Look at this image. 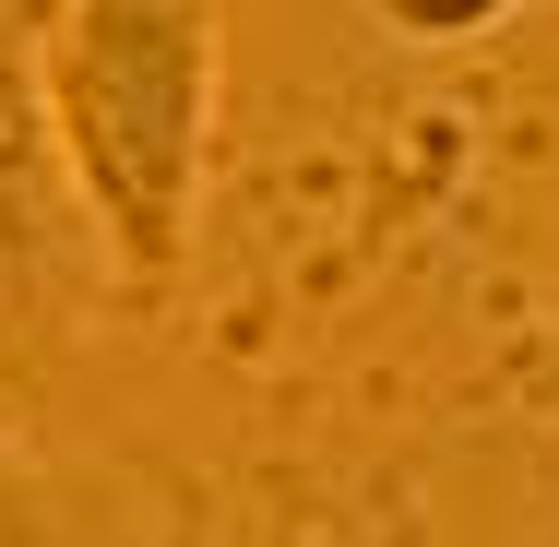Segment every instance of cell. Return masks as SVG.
<instances>
[{"label":"cell","instance_id":"6da1fadb","mask_svg":"<svg viewBox=\"0 0 559 547\" xmlns=\"http://www.w3.org/2000/svg\"><path fill=\"white\" fill-rule=\"evenodd\" d=\"M36 108L72 215L131 298H167L203 250L226 119V0H60L36 36Z\"/></svg>","mask_w":559,"mask_h":547},{"label":"cell","instance_id":"7a4b0ae2","mask_svg":"<svg viewBox=\"0 0 559 547\" xmlns=\"http://www.w3.org/2000/svg\"><path fill=\"white\" fill-rule=\"evenodd\" d=\"M512 12H536V0H369V24H381L393 48H476V36H500Z\"/></svg>","mask_w":559,"mask_h":547},{"label":"cell","instance_id":"3957f363","mask_svg":"<svg viewBox=\"0 0 559 547\" xmlns=\"http://www.w3.org/2000/svg\"><path fill=\"white\" fill-rule=\"evenodd\" d=\"M524 381H536V405H548V429H559V310L536 322V345H524Z\"/></svg>","mask_w":559,"mask_h":547},{"label":"cell","instance_id":"277c9868","mask_svg":"<svg viewBox=\"0 0 559 547\" xmlns=\"http://www.w3.org/2000/svg\"><path fill=\"white\" fill-rule=\"evenodd\" d=\"M24 524H36V500H24V476L0 464V536H24Z\"/></svg>","mask_w":559,"mask_h":547}]
</instances>
